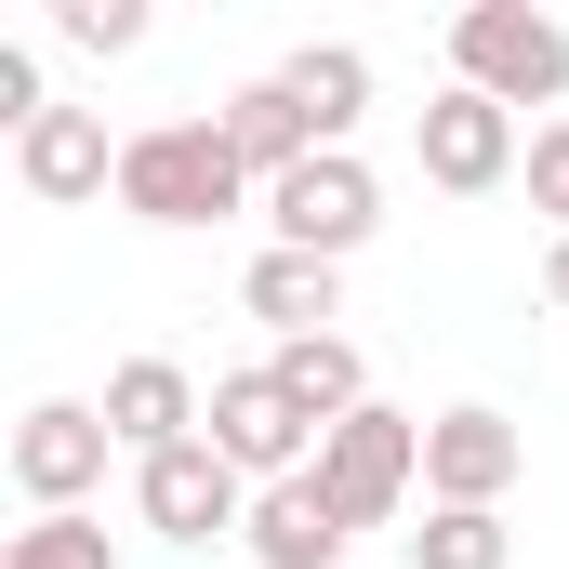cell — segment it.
I'll return each mask as SVG.
<instances>
[{"mask_svg":"<svg viewBox=\"0 0 569 569\" xmlns=\"http://www.w3.org/2000/svg\"><path fill=\"white\" fill-rule=\"evenodd\" d=\"M411 159H425V186H450V199H490L530 146H517V107H490V93H437L425 120H411Z\"/></svg>","mask_w":569,"mask_h":569,"instance_id":"52a82bcc","label":"cell"},{"mask_svg":"<svg viewBox=\"0 0 569 569\" xmlns=\"http://www.w3.org/2000/svg\"><path fill=\"white\" fill-rule=\"evenodd\" d=\"M266 226H279V252L345 266V252L385 226V186H371V159H358V146H318L305 172H279V186H266Z\"/></svg>","mask_w":569,"mask_h":569,"instance_id":"277c9868","label":"cell"},{"mask_svg":"<svg viewBox=\"0 0 569 569\" xmlns=\"http://www.w3.org/2000/svg\"><path fill=\"white\" fill-rule=\"evenodd\" d=\"M0 569H120V557H107L93 517H27V530L0 543Z\"/></svg>","mask_w":569,"mask_h":569,"instance_id":"ac0fdd59","label":"cell"},{"mask_svg":"<svg viewBox=\"0 0 569 569\" xmlns=\"http://www.w3.org/2000/svg\"><path fill=\"white\" fill-rule=\"evenodd\" d=\"M517 463H530V437L503 425V411H437L425 425V503H503L517 490Z\"/></svg>","mask_w":569,"mask_h":569,"instance_id":"9c48e42d","label":"cell"},{"mask_svg":"<svg viewBox=\"0 0 569 569\" xmlns=\"http://www.w3.org/2000/svg\"><path fill=\"white\" fill-rule=\"evenodd\" d=\"M239 199H266V186L226 146V120H159V133L120 146V212L133 226H226Z\"/></svg>","mask_w":569,"mask_h":569,"instance_id":"6da1fadb","label":"cell"},{"mask_svg":"<svg viewBox=\"0 0 569 569\" xmlns=\"http://www.w3.org/2000/svg\"><path fill=\"white\" fill-rule=\"evenodd\" d=\"M239 305H252L279 345H318V331L345 318V266H318V252H279V239H266L252 279H239Z\"/></svg>","mask_w":569,"mask_h":569,"instance_id":"4fadbf2b","label":"cell"},{"mask_svg":"<svg viewBox=\"0 0 569 569\" xmlns=\"http://www.w3.org/2000/svg\"><path fill=\"white\" fill-rule=\"evenodd\" d=\"M266 371H279V398H291L318 437L345 425V411H371V371H358V345H345V331H318V345H279Z\"/></svg>","mask_w":569,"mask_h":569,"instance_id":"9a60e30c","label":"cell"},{"mask_svg":"<svg viewBox=\"0 0 569 569\" xmlns=\"http://www.w3.org/2000/svg\"><path fill=\"white\" fill-rule=\"evenodd\" d=\"M199 437H212V450H226L252 490H279V477H305V463H318V425L279 398V371H226V385H212V425H199Z\"/></svg>","mask_w":569,"mask_h":569,"instance_id":"ba28073f","label":"cell"},{"mask_svg":"<svg viewBox=\"0 0 569 569\" xmlns=\"http://www.w3.org/2000/svg\"><path fill=\"white\" fill-rule=\"evenodd\" d=\"M279 93L305 107V133H318V146H345V133H358V107H371V53H358V40H305V53L279 67Z\"/></svg>","mask_w":569,"mask_h":569,"instance_id":"5bb4252c","label":"cell"},{"mask_svg":"<svg viewBox=\"0 0 569 569\" xmlns=\"http://www.w3.org/2000/svg\"><path fill=\"white\" fill-rule=\"evenodd\" d=\"M53 27H67L80 53H133V40H146V0H53Z\"/></svg>","mask_w":569,"mask_h":569,"instance_id":"d6986e66","label":"cell"},{"mask_svg":"<svg viewBox=\"0 0 569 569\" xmlns=\"http://www.w3.org/2000/svg\"><path fill=\"white\" fill-rule=\"evenodd\" d=\"M212 425V398L172 371V358H120L107 371V437L133 450V463H159V450H186V437Z\"/></svg>","mask_w":569,"mask_h":569,"instance_id":"30bf717a","label":"cell"},{"mask_svg":"<svg viewBox=\"0 0 569 569\" xmlns=\"http://www.w3.org/2000/svg\"><path fill=\"white\" fill-rule=\"evenodd\" d=\"M450 80L490 93V107H557L569 93V27L530 13V0H477V13L450 27Z\"/></svg>","mask_w":569,"mask_h":569,"instance_id":"7a4b0ae2","label":"cell"},{"mask_svg":"<svg viewBox=\"0 0 569 569\" xmlns=\"http://www.w3.org/2000/svg\"><path fill=\"white\" fill-rule=\"evenodd\" d=\"M107 411H80V398H40L27 425H13V490L40 503V517H80L93 490H107Z\"/></svg>","mask_w":569,"mask_h":569,"instance_id":"8992f818","label":"cell"},{"mask_svg":"<svg viewBox=\"0 0 569 569\" xmlns=\"http://www.w3.org/2000/svg\"><path fill=\"white\" fill-rule=\"evenodd\" d=\"M13 172H27V199H107L120 186V146L93 107H53L40 133H13Z\"/></svg>","mask_w":569,"mask_h":569,"instance_id":"7c38bea8","label":"cell"},{"mask_svg":"<svg viewBox=\"0 0 569 569\" xmlns=\"http://www.w3.org/2000/svg\"><path fill=\"white\" fill-rule=\"evenodd\" d=\"M133 503H146L159 543H226V530H252V477H239L212 437H186V450L133 463Z\"/></svg>","mask_w":569,"mask_h":569,"instance_id":"5b68a950","label":"cell"},{"mask_svg":"<svg viewBox=\"0 0 569 569\" xmlns=\"http://www.w3.org/2000/svg\"><path fill=\"white\" fill-rule=\"evenodd\" d=\"M543 305H557V318H569V239H557V252H543Z\"/></svg>","mask_w":569,"mask_h":569,"instance_id":"44dd1931","label":"cell"},{"mask_svg":"<svg viewBox=\"0 0 569 569\" xmlns=\"http://www.w3.org/2000/svg\"><path fill=\"white\" fill-rule=\"evenodd\" d=\"M503 557H517L503 503H425V530H411V569H503Z\"/></svg>","mask_w":569,"mask_h":569,"instance_id":"e0dca14e","label":"cell"},{"mask_svg":"<svg viewBox=\"0 0 569 569\" xmlns=\"http://www.w3.org/2000/svg\"><path fill=\"white\" fill-rule=\"evenodd\" d=\"M212 120H226V146L252 159V186H279V172H305V159H318V133H305V107H291L279 80H252V93H226Z\"/></svg>","mask_w":569,"mask_h":569,"instance_id":"2e32d148","label":"cell"},{"mask_svg":"<svg viewBox=\"0 0 569 569\" xmlns=\"http://www.w3.org/2000/svg\"><path fill=\"white\" fill-rule=\"evenodd\" d=\"M239 543H252L266 569H345L358 530H345V503H331L318 463H305V477H279V490H252V530H239Z\"/></svg>","mask_w":569,"mask_h":569,"instance_id":"8fae6325","label":"cell"},{"mask_svg":"<svg viewBox=\"0 0 569 569\" xmlns=\"http://www.w3.org/2000/svg\"><path fill=\"white\" fill-rule=\"evenodd\" d=\"M411 477H425V411H345V425L318 437V490L345 503V530H385L398 503H411Z\"/></svg>","mask_w":569,"mask_h":569,"instance_id":"3957f363","label":"cell"},{"mask_svg":"<svg viewBox=\"0 0 569 569\" xmlns=\"http://www.w3.org/2000/svg\"><path fill=\"white\" fill-rule=\"evenodd\" d=\"M517 172H530V212H557V239H569V120H543Z\"/></svg>","mask_w":569,"mask_h":569,"instance_id":"ffe728a7","label":"cell"}]
</instances>
